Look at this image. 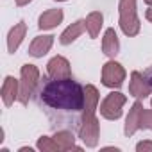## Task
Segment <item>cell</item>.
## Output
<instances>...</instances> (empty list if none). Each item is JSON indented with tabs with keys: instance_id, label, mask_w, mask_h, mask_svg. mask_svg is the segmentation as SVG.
Wrapping results in <instances>:
<instances>
[{
	"instance_id": "cell-1",
	"label": "cell",
	"mask_w": 152,
	"mask_h": 152,
	"mask_svg": "<svg viewBox=\"0 0 152 152\" xmlns=\"http://www.w3.org/2000/svg\"><path fill=\"white\" fill-rule=\"evenodd\" d=\"M41 100L50 109L79 113L84 107V86L68 79H52L41 90Z\"/></svg>"
},
{
	"instance_id": "cell-2",
	"label": "cell",
	"mask_w": 152,
	"mask_h": 152,
	"mask_svg": "<svg viewBox=\"0 0 152 152\" xmlns=\"http://www.w3.org/2000/svg\"><path fill=\"white\" fill-rule=\"evenodd\" d=\"M118 15H120L118 25H120L122 32L129 38L138 36L141 23H140L138 11H136V0H120L118 2Z\"/></svg>"
},
{
	"instance_id": "cell-3",
	"label": "cell",
	"mask_w": 152,
	"mask_h": 152,
	"mask_svg": "<svg viewBox=\"0 0 152 152\" xmlns=\"http://www.w3.org/2000/svg\"><path fill=\"white\" fill-rule=\"evenodd\" d=\"M39 83V70L36 64H23L20 70V95H18V102L20 104H29L31 97L34 95L36 88Z\"/></svg>"
},
{
	"instance_id": "cell-4",
	"label": "cell",
	"mask_w": 152,
	"mask_h": 152,
	"mask_svg": "<svg viewBox=\"0 0 152 152\" xmlns=\"http://www.w3.org/2000/svg\"><path fill=\"white\" fill-rule=\"evenodd\" d=\"M127 102V97L120 91H111L106 95V99L100 102V116L106 120H118L124 113V106Z\"/></svg>"
},
{
	"instance_id": "cell-5",
	"label": "cell",
	"mask_w": 152,
	"mask_h": 152,
	"mask_svg": "<svg viewBox=\"0 0 152 152\" xmlns=\"http://www.w3.org/2000/svg\"><path fill=\"white\" fill-rule=\"evenodd\" d=\"M125 68L115 61V59H109L104 66H102V75H100V79H102V84L106 88H111V90H116L124 84L125 81Z\"/></svg>"
},
{
	"instance_id": "cell-6",
	"label": "cell",
	"mask_w": 152,
	"mask_h": 152,
	"mask_svg": "<svg viewBox=\"0 0 152 152\" xmlns=\"http://www.w3.org/2000/svg\"><path fill=\"white\" fill-rule=\"evenodd\" d=\"M79 138L83 140V143L90 148H95L99 145V138H100V124L99 118L93 116H86L81 118L79 124Z\"/></svg>"
},
{
	"instance_id": "cell-7",
	"label": "cell",
	"mask_w": 152,
	"mask_h": 152,
	"mask_svg": "<svg viewBox=\"0 0 152 152\" xmlns=\"http://www.w3.org/2000/svg\"><path fill=\"white\" fill-rule=\"evenodd\" d=\"M129 93L134 99H147L152 93V86L148 83V77L141 72L134 70L129 77Z\"/></svg>"
},
{
	"instance_id": "cell-8",
	"label": "cell",
	"mask_w": 152,
	"mask_h": 152,
	"mask_svg": "<svg viewBox=\"0 0 152 152\" xmlns=\"http://www.w3.org/2000/svg\"><path fill=\"white\" fill-rule=\"evenodd\" d=\"M47 73H48L50 79H68V77H72L70 61L63 56H54L47 63Z\"/></svg>"
},
{
	"instance_id": "cell-9",
	"label": "cell",
	"mask_w": 152,
	"mask_h": 152,
	"mask_svg": "<svg viewBox=\"0 0 152 152\" xmlns=\"http://www.w3.org/2000/svg\"><path fill=\"white\" fill-rule=\"evenodd\" d=\"M141 113H143V104L140 102V99L131 106L127 118H125V125H124V134L129 138L132 134H136L140 131V120H141Z\"/></svg>"
},
{
	"instance_id": "cell-10",
	"label": "cell",
	"mask_w": 152,
	"mask_h": 152,
	"mask_svg": "<svg viewBox=\"0 0 152 152\" xmlns=\"http://www.w3.org/2000/svg\"><path fill=\"white\" fill-rule=\"evenodd\" d=\"M0 95H2V102H4L6 107L13 106L15 100H18V95H20V81L15 79L13 75H7V77L4 79Z\"/></svg>"
},
{
	"instance_id": "cell-11",
	"label": "cell",
	"mask_w": 152,
	"mask_h": 152,
	"mask_svg": "<svg viewBox=\"0 0 152 152\" xmlns=\"http://www.w3.org/2000/svg\"><path fill=\"white\" fill-rule=\"evenodd\" d=\"M99 99H100L99 90L93 84H86L84 86V107L81 111V118L95 115V111L99 109Z\"/></svg>"
},
{
	"instance_id": "cell-12",
	"label": "cell",
	"mask_w": 152,
	"mask_h": 152,
	"mask_svg": "<svg viewBox=\"0 0 152 152\" xmlns=\"http://www.w3.org/2000/svg\"><path fill=\"white\" fill-rule=\"evenodd\" d=\"M63 18H64L63 9H48V11H45V13L39 15V18H38V29L39 31H52L59 23H63Z\"/></svg>"
},
{
	"instance_id": "cell-13",
	"label": "cell",
	"mask_w": 152,
	"mask_h": 152,
	"mask_svg": "<svg viewBox=\"0 0 152 152\" xmlns=\"http://www.w3.org/2000/svg\"><path fill=\"white\" fill-rule=\"evenodd\" d=\"M52 45H54V36L52 34L36 36L32 39V43L29 45V56H32V57H43L45 54L50 52Z\"/></svg>"
},
{
	"instance_id": "cell-14",
	"label": "cell",
	"mask_w": 152,
	"mask_h": 152,
	"mask_svg": "<svg viewBox=\"0 0 152 152\" xmlns=\"http://www.w3.org/2000/svg\"><path fill=\"white\" fill-rule=\"evenodd\" d=\"M102 52L109 57V59H115L120 52V41H118V34L113 27L106 29L104 36H102Z\"/></svg>"
},
{
	"instance_id": "cell-15",
	"label": "cell",
	"mask_w": 152,
	"mask_h": 152,
	"mask_svg": "<svg viewBox=\"0 0 152 152\" xmlns=\"http://www.w3.org/2000/svg\"><path fill=\"white\" fill-rule=\"evenodd\" d=\"M25 34H27V25H25V22H18V23L9 31V34H7V50H9V54H15V52L20 48V45H22Z\"/></svg>"
},
{
	"instance_id": "cell-16",
	"label": "cell",
	"mask_w": 152,
	"mask_h": 152,
	"mask_svg": "<svg viewBox=\"0 0 152 152\" xmlns=\"http://www.w3.org/2000/svg\"><path fill=\"white\" fill-rule=\"evenodd\" d=\"M86 31V23H84V20H77V22H73L72 25H68L63 32H61V36H59V43L61 45H72L75 39H77L83 32Z\"/></svg>"
},
{
	"instance_id": "cell-17",
	"label": "cell",
	"mask_w": 152,
	"mask_h": 152,
	"mask_svg": "<svg viewBox=\"0 0 152 152\" xmlns=\"http://www.w3.org/2000/svg\"><path fill=\"white\" fill-rule=\"evenodd\" d=\"M84 23H86V32L90 34L91 39H95V38L100 34V29H102V25H104V15H102L100 11H91V13L86 16Z\"/></svg>"
},
{
	"instance_id": "cell-18",
	"label": "cell",
	"mask_w": 152,
	"mask_h": 152,
	"mask_svg": "<svg viewBox=\"0 0 152 152\" xmlns=\"http://www.w3.org/2000/svg\"><path fill=\"white\" fill-rule=\"evenodd\" d=\"M52 138L56 140L61 150H81V147H75V136L72 131H57Z\"/></svg>"
},
{
	"instance_id": "cell-19",
	"label": "cell",
	"mask_w": 152,
	"mask_h": 152,
	"mask_svg": "<svg viewBox=\"0 0 152 152\" xmlns=\"http://www.w3.org/2000/svg\"><path fill=\"white\" fill-rule=\"evenodd\" d=\"M36 147H38L41 152H59V150H61L59 145L56 143V140L50 138V136H41V138H38Z\"/></svg>"
},
{
	"instance_id": "cell-20",
	"label": "cell",
	"mask_w": 152,
	"mask_h": 152,
	"mask_svg": "<svg viewBox=\"0 0 152 152\" xmlns=\"http://www.w3.org/2000/svg\"><path fill=\"white\" fill-rule=\"evenodd\" d=\"M140 129H148L152 131V109H145L141 113V120H140Z\"/></svg>"
},
{
	"instance_id": "cell-21",
	"label": "cell",
	"mask_w": 152,
	"mask_h": 152,
	"mask_svg": "<svg viewBox=\"0 0 152 152\" xmlns=\"http://www.w3.org/2000/svg\"><path fill=\"white\" fill-rule=\"evenodd\" d=\"M136 150H138V152H152V141H150V140L140 141V143L136 145Z\"/></svg>"
},
{
	"instance_id": "cell-22",
	"label": "cell",
	"mask_w": 152,
	"mask_h": 152,
	"mask_svg": "<svg viewBox=\"0 0 152 152\" xmlns=\"http://www.w3.org/2000/svg\"><path fill=\"white\" fill-rule=\"evenodd\" d=\"M15 2H16V6H18V7H23V6H27V4H31V2H32V0H15Z\"/></svg>"
},
{
	"instance_id": "cell-23",
	"label": "cell",
	"mask_w": 152,
	"mask_h": 152,
	"mask_svg": "<svg viewBox=\"0 0 152 152\" xmlns=\"http://www.w3.org/2000/svg\"><path fill=\"white\" fill-rule=\"evenodd\" d=\"M145 18H147V20L152 23V7H148V9H147V13H145Z\"/></svg>"
},
{
	"instance_id": "cell-24",
	"label": "cell",
	"mask_w": 152,
	"mask_h": 152,
	"mask_svg": "<svg viewBox=\"0 0 152 152\" xmlns=\"http://www.w3.org/2000/svg\"><path fill=\"white\" fill-rule=\"evenodd\" d=\"M20 152H32V148H31V147H22Z\"/></svg>"
},
{
	"instance_id": "cell-25",
	"label": "cell",
	"mask_w": 152,
	"mask_h": 152,
	"mask_svg": "<svg viewBox=\"0 0 152 152\" xmlns=\"http://www.w3.org/2000/svg\"><path fill=\"white\" fill-rule=\"evenodd\" d=\"M147 77H148V83H150V86H152V70L147 73Z\"/></svg>"
},
{
	"instance_id": "cell-26",
	"label": "cell",
	"mask_w": 152,
	"mask_h": 152,
	"mask_svg": "<svg viewBox=\"0 0 152 152\" xmlns=\"http://www.w3.org/2000/svg\"><path fill=\"white\" fill-rule=\"evenodd\" d=\"M145 4H147L148 7H152V0H145Z\"/></svg>"
},
{
	"instance_id": "cell-27",
	"label": "cell",
	"mask_w": 152,
	"mask_h": 152,
	"mask_svg": "<svg viewBox=\"0 0 152 152\" xmlns=\"http://www.w3.org/2000/svg\"><path fill=\"white\" fill-rule=\"evenodd\" d=\"M56 2H66V0H56Z\"/></svg>"
},
{
	"instance_id": "cell-28",
	"label": "cell",
	"mask_w": 152,
	"mask_h": 152,
	"mask_svg": "<svg viewBox=\"0 0 152 152\" xmlns=\"http://www.w3.org/2000/svg\"><path fill=\"white\" fill-rule=\"evenodd\" d=\"M150 104H152V100H150Z\"/></svg>"
}]
</instances>
